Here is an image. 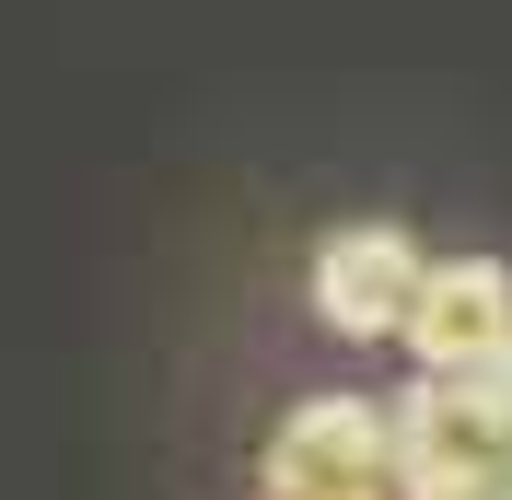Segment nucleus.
I'll return each instance as SVG.
<instances>
[{
    "mask_svg": "<svg viewBox=\"0 0 512 500\" xmlns=\"http://www.w3.org/2000/svg\"><path fill=\"white\" fill-rule=\"evenodd\" d=\"M384 489L396 500H512V419L466 373H419L384 407Z\"/></svg>",
    "mask_w": 512,
    "mask_h": 500,
    "instance_id": "nucleus-1",
    "label": "nucleus"
},
{
    "mask_svg": "<svg viewBox=\"0 0 512 500\" xmlns=\"http://www.w3.org/2000/svg\"><path fill=\"white\" fill-rule=\"evenodd\" d=\"M268 500H396L384 489V407L373 396H303L268 431Z\"/></svg>",
    "mask_w": 512,
    "mask_h": 500,
    "instance_id": "nucleus-2",
    "label": "nucleus"
},
{
    "mask_svg": "<svg viewBox=\"0 0 512 500\" xmlns=\"http://www.w3.org/2000/svg\"><path fill=\"white\" fill-rule=\"evenodd\" d=\"M396 338L419 349V373H478L489 349L512 338V268L501 256H419V291L396 314Z\"/></svg>",
    "mask_w": 512,
    "mask_h": 500,
    "instance_id": "nucleus-3",
    "label": "nucleus"
},
{
    "mask_svg": "<svg viewBox=\"0 0 512 500\" xmlns=\"http://www.w3.org/2000/svg\"><path fill=\"white\" fill-rule=\"evenodd\" d=\"M419 291V245L396 221H350V233H326L315 245V314L338 338H396V314Z\"/></svg>",
    "mask_w": 512,
    "mask_h": 500,
    "instance_id": "nucleus-4",
    "label": "nucleus"
},
{
    "mask_svg": "<svg viewBox=\"0 0 512 500\" xmlns=\"http://www.w3.org/2000/svg\"><path fill=\"white\" fill-rule=\"evenodd\" d=\"M256 500H268V489H256Z\"/></svg>",
    "mask_w": 512,
    "mask_h": 500,
    "instance_id": "nucleus-5",
    "label": "nucleus"
}]
</instances>
